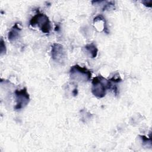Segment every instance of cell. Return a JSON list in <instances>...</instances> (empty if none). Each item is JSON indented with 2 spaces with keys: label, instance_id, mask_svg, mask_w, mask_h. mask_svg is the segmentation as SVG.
<instances>
[{
  "label": "cell",
  "instance_id": "2",
  "mask_svg": "<svg viewBox=\"0 0 152 152\" xmlns=\"http://www.w3.org/2000/svg\"><path fill=\"white\" fill-rule=\"evenodd\" d=\"M30 24L33 27H38L44 33H49L52 28L50 21L48 17L46 14L39 12L31 18Z\"/></svg>",
  "mask_w": 152,
  "mask_h": 152
},
{
  "label": "cell",
  "instance_id": "10",
  "mask_svg": "<svg viewBox=\"0 0 152 152\" xmlns=\"http://www.w3.org/2000/svg\"><path fill=\"white\" fill-rule=\"evenodd\" d=\"M149 4L148 3L147 1H142V3L144 4V5H145L146 7H151V1H148Z\"/></svg>",
  "mask_w": 152,
  "mask_h": 152
},
{
  "label": "cell",
  "instance_id": "9",
  "mask_svg": "<svg viewBox=\"0 0 152 152\" xmlns=\"http://www.w3.org/2000/svg\"><path fill=\"white\" fill-rule=\"evenodd\" d=\"M5 52H6L5 45L4 44L3 39L1 38V54H2L3 53H5Z\"/></svg>",
  "mask_w": 152,
  "mask_h": 152
},
{
  "label": "cell",
  "instance_id": "7",
  "mask_svg": "<svg viewBox=\"0 0 152 152\" xmlns=\"http://www.w3.org/2000/svg\"><path fill=\"white\" fill-rule=\"evenodd\" d=\"M84 49H86V52L88 53V55L92 58H96L97 55L98 49L96 45L94 43L87 44L84 46Z\"/></svg>",
  "mask_w": 152,
  "mask_h": 152
},
{
  "label": "cell",
  "instance_id": "6",
  "mask_svg": "<svg viewBox=\"0 0 152 152\" xmlns=\"http://www.w3.org/2000/svg\"><path fill=\"white\" fill-rule=\"evenodd\" d=\"M21 28L18 26V23H15V24L11 27L10 31L8 34V39L10 42L15 40L18 37Z\"/></svg>",
  "mask_w": 152,
  "mask_h": 152
},
{
  "label": "cell",
  "instance_id": "8",
  "mask_svg": "<svg viewBox=\"0 0 152 152\" xmlns=\"http://www.w3.org/2000/svg\"><path fill=\"white\" fill-rule=\"evenodd\" d=\"M115 5V2L113 1H110V2H107V4L104 5V6L103 7L102 10L103 11H105L106 10H109L110 9L111 7H112L113 6H114Z\"/></svg>",
  "mask_w": 152,
  "mask_h": 152
},
{
  "label": "cell",
  "instance_id": "3",
  "mask_svg": "<svg viewBox=\"0 0 152 152\" xmlns=\"http://www.w3.org/2000/svg\"><path fill=\"white\" fill-rule=\"evenodd\" d=\"M70 77L72 80L86 82L89 81L91 77V71L86 67H81L78 65H75L70 68Z\"/></svg>",
  "mask_w": 152,
  "mask_h": 152
},
{
  "label": "cell",
  "instance_id": "4",
  "mask_svg": "<svg viewBox=\"0 0 152 152\" xmlns=\"http://www.w3.org/2000/svg\"><path fill=\"white\" fill-rule=\"evenodd\" d=\"M16 100V104L14 109L16 110L24 108L30 102V96L26 87L21 90H16L14 92Z\"/></svg>",
  "mask_w": 152,
  "mask_h": 152
},
{
  "label": "cell",
  "instance_id": "1",
  "mask_svg": "<svg viewBox=\"0 0 152 152\" xmlns=\"http://www.w3.org/2000/svg\"><path fill=\"white\" fill-rule=\"evenodd\" d=\"M110 82L102 75L94 77L92 80L91 92L94 96L98 98H102L105 96L107 90H109Z\"/></svg>",
  "mask_w": 152,
  "mask_h": 152
},
{
  "label": "cell",
  "instance_id": "5",
  "mask_svg": "<svg viewBox=\"0 0 152 152\" xmlns=\"http://www.w3.org/2000/svg\"><path fill=\"white\" fill-rule=\"evenodd\" d=\"M51 56L53 61L61 62L65 57V52L63 46L59 43H54L52 46Z\"/></svg>",
  "mask_w": 152,
  "mask_h": 152
}]
</instances>
